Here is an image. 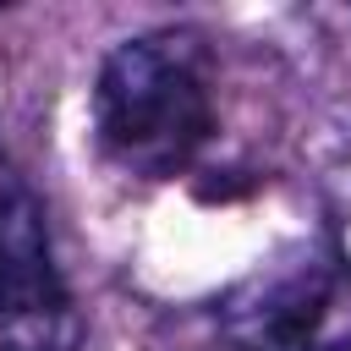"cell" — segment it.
<instances>
[{
  "instance_id": "obj_3",
  "label": "cell",
  "mask_w": 351,
  "mask_h": 351,
  "mask_svg": "<svg viewBox=\"0 0 351 351\" xmlns=\"http://www.w3.org/2000/svg\"><path fill=\"white\" fill-rule=\"evenodd\" d=\"M329 219H335V247H340V263L351 269V159L335 170L329 181Z\"/></svg>"
},
{
  "instance_id": "obj_4",
  "label": "cell",
  "mask_w": 351,
  "mask_h": 351,
  "mask_svg": "<svg viewBox=\"0 0 351 351\" xmlns=\"http://www.w3.org/2000/svg\"><path fill=\"white\" fill-rule=\"evenodd\" d=\"M329 351H351V340H346V346H329Z\"/></svg>"
},
{
  "instance_id": "obj_1",
  "label": "cell",
  "mask_w": 351,
  "mask_h": 351,
  "mask_svg": "<svg viewBox=\"0 0 351 351\" xmlns=\"http://www.w3.org/2000/svg\"><path fill=\"white\" fill-rule=\"evenodd\" d=\"M99 148L132 176L186 170L214 132L208 55L192 33H143L110 49L93 82Z\"/></svg>"
},
{
  "instance_id": "obj_2",
  "label": "cell",
  "mask_w": 351,
  "mask_h": 351,
  "mask_svg": "<svg viewBox=\"0 0 351 351\" xmlns=\"http://www.w3.org/2000/svg\"><path fill=\"white\" fill-rule=\"evenodd\" d=\"M77 307L55 269L44 203L0 148V351H77Z\"/></svg>"
}]
</instances>
